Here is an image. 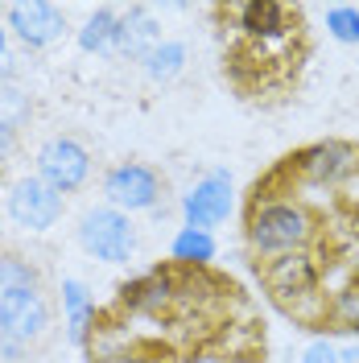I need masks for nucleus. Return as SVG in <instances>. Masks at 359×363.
Masks as SVG:
<instances>
[{
  "label": "nucleus",
  "instance_id": "nucleus-23",
  "mask_svg": "<svg viewBox=\"0 0 359 363\" xmlns=\"http://www.w3.org/2000/svg\"><path fill=\"white\" fill-rule=\"evenodd\" d=\"M13 145H17V133H9V128H0V161L13 153Z\"/></svg>",
  "mask_w": 359,
  "mask_h": 363
},
{
  "label": "nucleus",
  "instance_id": "nucleus-8",
  "mask_svg": "<svg viewBox=\"0 0 359 363\" xmlns=\"http://www.w3.org/2000/svg\"><path fill=\"white\" fill-rule=\"evenodd\" d=\"M355 149L343 140H322V145H310L306 153H297V174L314 186H335L347 174H355Z\"/></svg>",
  "mask_w": 359,
  "mask_h": 363
},
{
  "label": "nucleus",
  "instance_id": "nucleus-18",
  "mask_svg": "<svg viewBox=\"0 0 359 363\" xmlns=\"http://www.w3.org/2000/svg\"><path fill=\"white\" fill-rule=\"evenodd\" d=\"M182 67H186V45L182 42H161L158 50L145 58V74H149L153 83H165V79L182 74Z\"/></svg>",
  "mask_w": 359,
  "mask_h": 363
},
{
  "label": "nucleus",
  "instance_id": "nucleus-9",
  "mask_svg": "<svg viewBox=\"0 0 359 363\" xmlns=\"http://www.w3.org/2000/svg\"><path fill=\"white\" fill-rule=\"evenodd\" d=\"M62 9L58 4H45V0H29V4H9V29L21 38L29 50H42L62 33Z\"/></svg>",
  "mask_w": 359,
  "mask_h": 363
},
{
  "label": "nucleus",
  "instance_id": "nucleus-21",
  "mask_svg": "<svg viewBox=\"0 0 359 363\" xmlns=\"http://www.w3.org/2000/svg\"><path fill=\"white\" fill-rule=\"evenodd\" d=\"M331 314L343 330H359V285L355 289H343L335 297V306H331Z\"/></svg>",
  "mask_w": 359,
  "mask_h": 363
},
{
  "label": "nucleus",
  "instance_id": "nucleus-24",
  "mask_svg": "<svg viewBox=\"0 0 359 363\" xmlns=\"http://www.w3.org/2000/svg\"><path fill=\"white\" fill-rule=\"evenodd\" d=\"M338 363H359V347H347V351H338Z\"/></svg>",
  "mask_w": 359,
  "mask_h": 363
},
{
  "label": "nucleus",
  "instance_id": "nucleus-2",
  "mask_svg": "<svg viewBox=\"0 0 359 363\" xmlns=\"http://www.w3.org/2000/svg\"><path fill=\"white\" fill-rule=\"evenodd\" d=\"M79 244L104 264H128L136 252V227L116 206H95L79 219Z\"/></svg>",
  "mask_w": 359,
  "mask_h": 363
},
{
  "label": "nucleus",
  "instance_id": "nucleus-4",
  "mask_svg": "<svg viewBox=\"0 0 359 363\" xmlns=\"http://www.w3.org/2000/svg\"><path fill=\"white\" fill-rule=\"evenodd\" d=\"M50 326V306L38 289H4L0 294V339L29 347Z\"/></svg>",
  "mask_w": 359,
  "mask_h": 363
},
{
  "label": "nucleus",
  "instance_id": "nucleus-17",
  "mask_svg": "<svg viewBox=\"0 0 359 363\" xmlns=\"http://www.w3.org/2000/svg\"><path fill=\"white\" fill-rule=\"evenodd\" d=\"M29 112H33L29 91H25L17 79H0V128L17 133L25 120H29Z\"/></svg>",
  "mask_w": 359,
  "mask_h": 363
},
{
  "label": "nucleus",
  "instance_id": "nucleus-13",
  "mask_svg": "<svg viewBox=\"0 0 359 363\" xmlns=\"http://www.w3.org/2000/svg\"><path fill=\"white\" fill-rule=\"evenodd\" d=\"M240 29L248 38H281L289 29V9L277 0H252L240 9Z\"/></svg>",
  "mask_w": 359,
  "mask_h": 363
},
{
  "label": "nucleus",
  "instance_id": "nucleus-25",
  "mask_svg": "<svg viewBox=\"0 0 359 363\" xmlns=\"http://www.w3.org/2000/svg\"><path fill=\"white\" fill-rule=\"evenodd\" d=\"M0 62H4V29H0Z\"/></svg>",
  "mask_w": 359,
  "mask_h": 363
},
{
  "label": "nucleus",
  "instance_id": "nucleus-12",
  "mask_svg": "<svg viewBox=\"0 0 359 363\" xmlns=\"http://www.w3.org/2000/svg\"><path fill=\"white\" fill-rule=\"evenodd\" d=\"M124 301L133 306V310H145V314H158V310H165L170 301H174V277L170 272H145L140 281H133V285H124Z\"/></svg>",
  "mask_w": 359,
  "mask_h": 363
},
{
  "label": "nucleus",
  "instance_id": "nucleus-16",
  "mask_svg": "<svg viewBox=\"0 0 359 363\" xmlns=\"http://www.w3.org/2000/svg\"><path fill=\"white\" fill-rule=\"evenodd\" d=\"M174 260L186 264V269H202L206 260H215V240H211V231H194V227H182L178 235H174Z\"/></svg>",
  "mask_w": 359,
  "mask_h": 363
},
{
  "label": "nucleus",
  "instance_id": "nucleus-20",
  "mask_svg": "<svg viewBox=\"0 0 359 363\" xmlns=\"http://www.w3.org/2000/svg\"><path fill=\"white\" fill-rule=\"evenodd\" d=\"M4 289H38V269H29L17 256L0 260V294Z\"/></svg>",
  "mask_w": 359,
  "mask_h": 363
},
{
  "label": "nucleus",
  "instance_id": "nucleus-3",
  "mask_svg": "<svg viewBox=\"0 0 359 363\" xmlns=\"http://www.w3.org/2000/svg\"><path fill=\"white\" fill-rule=\"evenodd\" d=\"M9 219L17 227H29V231H50L62 219V194L38 174L17 178L9 190Z\"/></svg>",
  "mask_w": 359,
  "mask_h": 363
},
{
  "label": "nucleus",
  "instance_id": "nucleus-7",
  "mask_svg": "<svg viewBox=\"0 0 359 363\" xmlns=\"http://www.w3.org/2000/svg\"><path fill=\"white\" fill-rule=\"evenodd\" d=\"M182 215H186V227H194V231L219 227L231 215V178L227 174H206L182 199Z\"/></svg>",
  "mask_w": 359,
  "mask_h": 363
},
{
  "label": "nucleus",
  "instance_id": "nucleus-5",
  "mask_svg": "<svg viewBox=\"0 0 359 363\" xmlns=\"http://www.w3.org/2000/svg\"><path fill=\"white\" fill-rule=\"evenodd\" d=\"M87 174H91V157L79 140L54 136V140H45L42 149H38V178L50 182L58 194L79 190V186L87 182Z\"/></svg>",
  "mask_w": 359,
  "mask_h": 363
},
{
  "label": "nucleus",
  "instance_id": "nucleus-11",
  "mask_svg": "<svg viewBox=\"0 0 359 363\" xmlns=\"http://www.w3.org/2000/svg\"><path fill=\"white\" fill-rule=\"evenodd\" d=\"M158 45H161V29H158V21H153L149 9H128V13L120 17V29H116V50H120V54L145 62Z\"/></svg>",
  "mask_w": 359,
  "mask_h": 363
},
{
  "label": "nucleus",
  "instance_id": "nucleus-1",
  "mask_svg": "<svg viewBox=\"0 0 359 363\" xmlns=\"http://www.w3.org/2000/svg\"><path fill=\"white\" fill-rule=\"evenodd\" d=\"M314 240V223L297 203H260L248 219V244L265 256H289Z\"/></svg>",
  "mask_w": 359,
  "mask_h": 363
},
{
  "label": "nucleus",
  "instance_id": "nucleus-10",
  "mask_svg": "<svg viewBox=\"0 0 359 363\" xmlns=\"http://www.w3.org/2000/svg\"><path fill=\"white\" fill-rule=\"evenodd\" d=\"M265 281L285 306H293V301H302L318 289V264L306 252H289V256H277L265 269Z\"/></svg>",
  "mask_w": 359,
  "mask_h": 363
},
{
  "label": "nucleus",
  "instance_id": "nucleus-14",
  "mask_svg": "<svg viewBox=\"0 0 359 363\" xmlns=\"http://www.w3.org/2000/svg\"><path fill=\"white\" fill-rule=\"evenodd\" d=\"M62 306H67V335L70 342H87L91 318H95V301L87 297V285L67 277L62 281Z\"/></svg>",
  "mask_w": 359,
  "mask_h": 363
},
{
  "label": "nucleus",
  "instance_id": "nucleus-15",
  "mask_svg": "<svg viewBox=\"0 0 359 363\" xmlns=\"http://www.w3.org/2000/svg\"><path fill=\"white\" fill-rule=\"evenodd\" d=\"M116 29H120V17L116 9H95L87 17V25L79 29V45L87 54H104V50H116Z\"/></svg>",
  "mask_w": 359,
  "mask_h": 363
},
{
  "label": "nucleus",
  "instance_id": "nucleus-22",
  "mask_svg": "<svg viewBox=\"0 0 359 363\" xmlns=\"http://www.w3.org/2000/svg\"><path fill=\"white\" fill-rule=\"evenodd\" d=\"M302 363H338V347L326 342V339H318V342H310V347L302 351Z\"/></svg>",
  "mask_w": 359,
  "mask_h": 363
},
{
  "label": "nucleus",
  "instance_id": "nucleus-6",
  "mask_svg": "<svg viewBox=\"0 0 359 363\" xmlns=\"http://www.w3.org/2000/svg\"><path fill=\"white\" fill-rule=\"evenodd\" d=\"M104 194H108V203L116 211L133 215V211H149V206L158 203L161 182L149 165H116L112 174H108V182H104Z\"/></svg>",
  "mask_w": 359,
  "mask_h": 363
},
{
  "label": "nucleus",
  "instance_id": "nucleus-19",
  "mask_svg": "<svg viewBox=\"0 0 359 363\" xmlns=\"http://www.w3.org/2000/svg\"><path fill=\"white\" fill-rule=\"evenodd\" d=\"M326 33L343 45H359V9H351V4L326 9Z\"/></svg>",
  "mask_w": 359,
  "mask_h": 363
}]
</instances>
